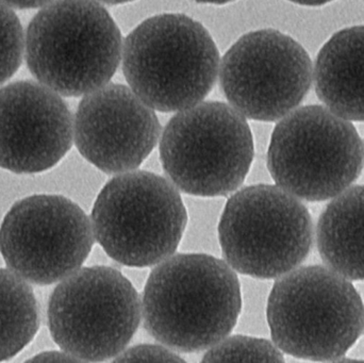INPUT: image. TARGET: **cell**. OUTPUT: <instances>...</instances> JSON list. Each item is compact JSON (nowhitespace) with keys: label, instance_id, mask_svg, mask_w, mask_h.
I'll return each mask as SVG.
<instances>
[{"label":"cell","instance_id":"7","mask_svg":"<svg viewBox=\"0 0 364 363\" xmlns=\"http://www.w3.org/2000/svg\"><path fill=\"white\" fill-rule=\"evenodd\" d=\"M162 168L177 189L200 197L237 191L254 161L252 130L230 104L201 102L177 112L159 141Z\"/></svg>","mask_w":364,"mask_h":363},{"label":"cell","instance_id":"14","mask_svg":"<svg viewBox=\"0 0 364 363\" xmlns=\"http://www.w3.org/2000/svg\"><path fill=\"white\" fill-rule=\"evenodd\" d=\"M318 99L350 121H364V25L336 32L318 51L314 70Z\"/></svg>","mask_w":364,"mask_h":363},{"label":"cell","instance_id":"2","mask_svg":"<svg viewBox=\"0 0 364 363\" xmlns=\"http://www.w3.org/2000/svg\"><path fill=\"white\" fill-rule=\"evenodd\" d=\"M123 44L121 30L100 2L55 0L28 26L26 61L38 82L65 97H79L110 82Z\"/></svg>","mask_w":364,"mask_h":363},{"label":"cell","instance_id":"18","mask_svg":"<svg viewBox=\"0 0 364 363\" xmlns=\"http://www.w3.org/2000/svg\"><path fill=\"white\" fill-rule=\"evenodd\" d=\"M23 53V26L12 8L0 2V87L21 67Z\"/></svg>","mask_w":364,"mask_h":363},{"label":"cell","instance_id":"12","mask_svg":"<svg viewBox=\"0 0 364 363\" xmlns=\"http://www.w3.org/2000/svg\"><path fill=\"white\" fill-rule=\"evenodd\" d=\"M161 134L155 110L119 83H108L83 96L75 117L77 149L109 175L140 168Z\"/></svg>","mask_w":364,"mask_h":363},{"label":"cell","instance_id":"16","mask_svg":"<svg viewBox=\"0 0 364 363\" xmlns=\"http://www.w3.org/2000/svg\"><path fill=\"white\" fill-rule=\"evenodd\" d=\"M38 327V302L31 288L12 271L0 269V362L21 353Z\"/></svg>","mask_w":364,"mask_h":363},{"label":"cell","instance_id":"13","mask_svg":"<svg viewBox=\"0 0 364 363\" xmlns=\"http://www.w3.org/2000/svg\"><path fill=\"white\" fill-rule=\"evenodd\" d=\"M73 142L74 119L57 92L32 80L0 89V168L19 175L45 172Z\"/></svg>","mask_w":364,"mask_h":363},{"label":"cell","instance_id":"10","mask_svg":"<svg viewBox=\"0 0 364 363\" xmlns=\"http://www.w3.org/2000/svg\"><path fill=\"white\" fill-rule=\"evenodd\" d=\"M94 241L91 219L62 195L23 198L0 226V253L6 266L38 286L59 283L79 270Z\"/></svg>","mask_w":364,"mask_h":363},{"label":"cell","instance_id":"23","mask_svg":"<svg viewBox=\"0 0 364 363\" xmlns=\"http://www.w3.org/2000/svg\"><path fill=\"white\" fill-rule=\"evenodd\" d=\"M102 4L107 6H117V4H128V2L134 1V0H96Z\"/></svg>","mask_w":364,"mask_h":363},{"label":"cell","instance_id":"22","mask_svg":"<svg viewBox=\"0 0 364 363\" xmlns=\"http://www.w3.org/2000/svg\"><path fill=\"white\" fill-rule=\"evenodd\" d=\"M289 1L299 4V6H320L329 4V2L333 1V0H289Z\"/></svg>","mask_w":364,"mask_h":363},{"label":"cell","instance_id":"21","mask_svg":"<svg viewBox=\"0 0 364 363\" xmlns=\"http://www.w3.org/2000/svg\"><path fill=\"white\" fill-rule=\"evenodd\" d=\"M51 0H0V2L12 9L27 10V9H36L49 4Z\"/></svg>","mask_w":364,"mask_h":363},{"label":"cell","instance_id":"3","mask_svg":"<svg viewBox=\"0 0 364 363\" xmlns=\"http://www.w3.org/2000/svg\"><path fill=\"white\" fill-rule=\"evenodd\" d=\"M267 319L282 353L339 362L363 334L364 304L352 281L328 266H299L274 283Z\"/></svg>","mask_w":364,"mask_h":363},{"label":"cell","instance_id":"1","mask_svg":"<svg viewBox=\"0 0 364 363\" xmlns=\"http://www.w3.org/2000/svg\"><path fill=\"white\" fill-rule=\"evenodd\" d=\"M241 310L237 272L205 254H178L160 262L143 291L145 330L178 353H199L218 345L232 332Z\"/></svg>","mask_w":364,"mask_h":363},{"label":"cell","instance_id":"24","mask_svg":"<svg viewBox=\"0 0 364 363\" xmlns=\"http://www.w3.org/2000/svg\"><path fill=\"white\" fill-rule=\"evenodd\" d=\"M193 1L197 2V4H226L235 1V0H193Z\"/></svg>","mask_w":364,"mask_h":363},{"label":"cell","instance_id":"6","mask_svg":"<svg viewBox=\"0 0 364 363\" xmlns=\"http://www.w3.org/2000/svg\"><path fill=\"white\" fill-rule=\"evenodd\" d=\"M267 164L284 191L306 202H325L359 178L364 144L352 121L325 106H304L274 128Z\"/></svg>","mask_w":364,"mask_h":363},{"label":"cell","instance_id":"20","mask_svg":"<svg viewBox=\"0 0 364 363\" xmlns=\"http://www.w3.org/2000/svg\"><path fill=\"white\" fill-rule=\"evenodd\" d=\"M29 362H77L74 357L68 355L65 352L51 351L44 352V353L38 354L36 357L31 358Z\"/></svg>","mask_w":364,"mask_h":363},{"label":"cell","instance_id":"19","mask_svg":"<svg viewBox=\"0 0 364 363\" xmlns=\"http://www.w3.org/2000/svg\"><path fill=\"white\" fill-rule=\"evenodd\" d=\"M113 362H183V359L166 345H139L124 350L117 358L113 359Z\"/></svg>","mask_w":364,"mask_h":363},{"label":"cell","instance_id":"5","mask_svg":"<svg viewBox=\"0 0 364 363\" xmlns=\"http://www.w3.org/2000/svg\"><path fill=\"white\" fill-rule=\"evenodd\" d=\"M91 222L95 240L109 257L129 268H149L174 255L188 212L172 181L134 170L106 183Z\"/></svg>","mask_w":364,"mask_h":363},{"label":"cell","instance_id":"9","mask_svg":"<svg viewBox=\"0 0 364 363\" xmlns=\"http://www.w3.org/2000/svg\"><path fill=\"white\" fill-rule=\"evenodd\" d=\"M53 342L77 362L114 359L142 321V298L119 271L80 268L60 281L49 298Z\"/></svg>","mask_w":364,"mask_h":363},{"label":"cell","instance_id":"4","mask_svg":"<svg viewBox=\"0 0 364 363\" xmlns=\"http://www.w3.org/2000/svg\"><path fill=\"white\" fill-rule=\"evenodd\" d=\"M122 59L130 89L160 112H179L203 102L220 72V53L209 31L179 13L142 21L125 38Z\"/></svg>","mask_w":364,"mask_h":363},{"label":"cell","instance_id":"11","mask_svg":"<svg viewBox=\"0 0 364 363\" xmlns=\"http://www.w3.org/2000/svg\"><path fill=\"white\" fill-rule=\"evenodd\" d=\"M220 85L229 104L246 119L277 121L305 99L314 80L311 58L275 29L248 32L220 60Z\"/></svg>","mask_w":364,"mask_h":363},{"label":"cell","instance_id":"15","mask_svg":"<svg viewBox=\"0 0 364 363\" xmlns=\"http://www.w3.org/2000/svg\"><path fill=\"white\" fill-rule=\"evenodd\" d=\"M316 247L325 266L350 281H364V185L333 198L318 217Z\"/></svg>","mask_w":364,"mask_h":363},{"label":"cell","instance_id":"8","mask_svg":"<svg viewBox=\"0 0 364 363\" xmlns=\"http://www.w3.org/2000/svg\"><path fill=\"white\" fill-rule=\"evenodd\" d=\"M225 261L239 274L277 279L307 259L314 242L311 215L278 185L237 190L218 223Z\"/></svg>","mask_w":364,"mask_h":363},{"label":"cell","instance_id":"17","mask_svg":"<svg viewBox=\"0 0 364 363\" xmlns=\"http://www.w3.org/2000/svg\"><path fill=\"white\" fill-rule=\"evenodd\" d=\"M203 362H284L282 352L271 341L256 337H226L205 351Z\"/></svg>","mask_w":364,"mask_h":363}]
</instances>
